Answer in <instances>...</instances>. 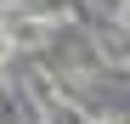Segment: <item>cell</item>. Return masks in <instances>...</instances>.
<instances>
[{
	"label": "cell",
	"mask_w": 130,
	"mask_h": 124,
	"mask_svg": "<svg viewBox=\"0 0 130 124\" xmlns=\"http://www.w3.org/2000/svg\"><path fill=\"white\" fill-rule=\"evenodd\" d=\"M45 124H91V118H85V113L74 107V101H57V107L45 113Z\"/></svg>",
	"instance_id": "cell-2"
},
{
	"label": "cell",
	"mask_w": 130,
	"mask_h": 124,
	"mask_svg": "<svg viewBox=\"0 0 130 124\" xmlns=\"http://www.w3.org/2000/svg\"><path fill=\"white\" fill-rule=\"evenodd\" d=\"M96 124H119V118H96Z\"/></svg>",
	"instance_id": "cell-6"
},
{
	"label": "cell",
	"mask_w": 130,
	"mask_h": 124,
	"mask_svg": "<svg viewBox=\"0 0 130 124\" xmlns=\"http://www.w3.org/2000/svg\"><path fill=\"white\" fill-rule=\"evenodd\" d=\"M11 6H17V0H0V11H11Z\"/></svg>",
	"instance_id": "cell-5"
},
{
	"label": "cell",
	"mask_w": 130,
	"mask_h": 124,
	"mask_svg": "<svg viewBox=\"0 0 130 124\" xmlns=\"http://www.w3.org/2000/svg\"><path fill=\"white\" fill-rule=\"evenodd\" d=\"M96 56L107 62V68H119V73H124V68H130V34H124L119 23H113V28H102V34H96Z\"/></svg>",
	"instance_id": "cell-1"
},
{
	"label": "cell",
	"mask_w": 130,
	"mask_h": 124,
	"mask_svg": "<svg viewBox=\"0 0 130 124\" xmlns=\"http://www.w3.org/2000/svg\"><path fill=\"white\" fill-rule=\"evenodd\" d=\"M113 23H119V28L130 34V0H119V11H113Z\"/></svg>",
	"instance_id": "cell-4"
},
{
	"label": "cell",
	"mask_w": 130,
	"mask_h": 124,
	"mask_svg": "<svg viewBox=\"0 0 130 124\" xmlns=\"http://www.w3.org/2000/svg\"><path fill=\"white\" fill-rule=\"evenodd\" d=\"M11 51H17V39H11V34H0V68L11 62Z\"/></svg>",
	"instance_id": "cell-3"
}]
</instances>
